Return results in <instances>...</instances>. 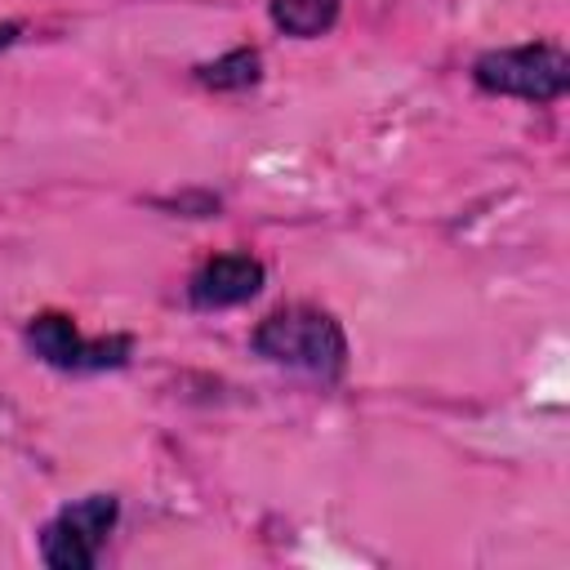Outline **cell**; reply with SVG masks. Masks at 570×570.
Segmentation results:
<instances>
[{
    "label": "cell",
    "instance_id": "1",
    "mask_svg": "<svg viewBox=\"0 0 570 570\" xmlns=\"http://www.w3.org/2000/svg\"><path fill=\"white\" fill-rule=\"evenodd\" d=\"M249 347L263 361L298 370L321 383H334L347 374V334L325 307H312V303H289V307L267 312L254 325Z\"/></svg>",
    "mask_w": 570,
    "mask_h": 570
},
{
    "label": "cell",
    "instance_id": "2",
    "mask_svg": "<svg viewBox=\"0 0 570 570\" xmlns=\"http://www.w3.org/2000/svg\"><path fill=\"white\" fill-rule=\"evenodd\" d=\"M472 85L494 98H521V102L548 107L570 89V53L552 40L485 49L472 58Z\"/></svg>",
    "mask_w": 570,
    "mask_h": 570
},
{
    "label": "cell",
    "instance_id": "3",
    "mask_svg": "<svg viewBox=\"0 0 570 570\" xmlns=\"http://www.w3.org/2000/svg\"><path fill=\"white\" fill-rule=\"evenodd\" d=\"M22 343L36 361H45L49 370L62 374H102V370H125L134 356V338L129 334H102V338H85L76 316L67 312H36L22 325Z\"/></svg>",
    "mask_w": 570,
    "mask_h": 570
},
{
    "label": "cell",
    "instance_id": "4",
    "mask_svg": "<svg viewBox=\"0 0 570 570\" xmlns=\"http://www.w3.org/2000/svg\"><path fill=\"white\" fill-rule=\"evenodd\" d=\"M116 521H120V499L107 490L62 503L40 525V561L53 570H94Z\"/></svg>",
    "mask_w": 570,
    "mask_h": 570
},
{
    "label": "cell",
    "instance_id": "5",
    "mask_svg": "<svg viewBox=\"0 0 570 570\" xmlns=\"http://www.w3.org/2000/svg\"><path fill=\"white\" fill-rule=\"evenodd\" d=\"M263 285H267L263 258L249 254V249H232V254L205 258L187 276V303L196 312H227V307H240V303L258 298Z\"/></svg>",
    "mask_w": 570,
    "mask_h": 570
},
{
    "label": "cell",
    "instance_id": "6",
    "mask_svg": "<svg viewBox=\"0 0 570 570\" xmlns=\"http://www.w3.org/2000/svg\"><path fill=\"white\" fill-rule=\"evenodd\" d=\"M258 80H263V53L254 45H236L196 67V85H205L209 94H245Z\"/></svg>",
    "mask_w": 570,
    "mask_h": 570
},
{
    "label": "cell",
    "instance_id": "7",
    "mask_svg": "<svg viewBox=\"0 0 570 570\" xmlns=\"http://www.w3.org/2000/svg\"><path fill=\"white\" fill-rule=\"evenodd\" d=\"M343 0H267V18L276 31L294 40H316L338 27Z\"/></svg>",
    "mask_w": 570,
    "mask_h": 570
},
{
    "label": "cell",
    "instance_id": "8",
    "mask_svg": "<svg viewBox=\"0 0 570 570\" xmlns=\"http://www.w3.org/2000/svg\"><path fill=\"white\" fill-rule=\"evenodd\" d=\"M160 205H169V209H191L187 218H209V214L218 209V196H209V191H191V196H174V200H160Z\"/></svg>",
    "mask_w": 570,
    "mask_h": 570
},
{
    "label": "cell",
    "instance_id": "9",
    "mask_svg": "<svg viewBox=\"0 0 570 570\" xmlns=\"http://www.w3.org/2000/svg\"><path fill=\"white\" fill-rule=\"evenodd\" d=\"M18 36H22V22H0V53H4V49H13V45H18Z\"/></svg>",
    "mask_w": 570,
    "mask_h": 570
}]
</instances>
